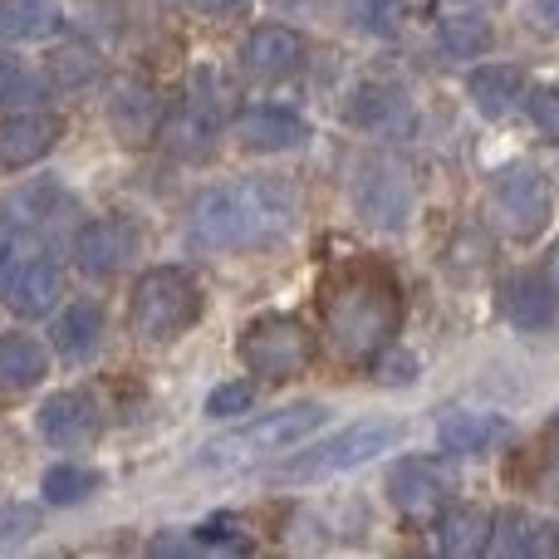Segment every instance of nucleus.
Here are the masks:
<instances>
[{
	"label": "nucleus",
	"mask_w": 559,
	"mask_h": 559,
	"mask_svg": "<svg viewBox=\"0 0 559 559\" xmlns=\"http://www.w3.org/2000/svg\"><path fill=\"white\" fill-rule=\"evenodd\" d=\"M324 329L338 364L368 368L403 329V289L383 261H348L324 285Z\"/></svg>",
	"instance_id": "f257e3e1"
},
{
	"label": "nucleus",
	"mask_w": 559,
	"mask_h": 559,
	"mask_svg": "<svg viewBox=\"0 0 559 559\" xmlns=\"http://www.w3.org/2000/svg\"><path fill=\"white\" fill-rule=\"evenodd\" d=\"M295 226V192L275 177H236L192 202L187 231L202 251H246L265 246Z\"/></svg>",
	"instance_id": "f03ea898"
},
{
	"label": "nucleus",
	"mask_w": 559,
	"mask_h": 559,
	"mask_svg": "<svg viewBox=\"0 0 559 559\" xmlns=\"http://www.w3.org/2000/svg\"><path fill=\"white\" fill-rule=\"evenodd\" d=\"M324 417L329 413L319 403L280 407V413H265V417H255V423L206 442L202 452H197V466H202V472H241V466L265 462V456L289 452V447H299L305 437H314L319 427H324Z\"/></svg>",
	"instance_id": "7ed1b4c3"
},
{
	"label": "nucleus",
	"mask_w": 559,
	"mask_h": 559,
	"mask_svg": "<svg viewBox=\"0 0 559 559\" xmlns=\"http://www.w3.org/2000/svg\"><path fill=\"white\" fill-rule=\"evenodd\" d=\"M202 319V285L182 271V265H153L138 275L133 299H128V324L147 344H167V338L187 334Z\"/></svg>",
	"instance_id": "20e7f679"
},
{
	"label": "nucleus",
	"mask_w": 559,
	"mask_h": 559,
	"mask_svg": "<svg viewBox=\"0 0 559 559\" xmlns=\"http://www.w3.org/2000/svg\"><path fill=\"white\" fill-rule=\"evenodd\" d=\"M397 442H403V423H393V417H364V423H348L344 432H334L329 442L299 452L295 462L285 466V476L289 481H329V476L358 472V466H368L373 456L393 452Z\"/></svg>",
	"instance_id": "39448f33"
},
{
	"label": "nucleus",
	"mask_w": 559,
	"mask_h": 559,
	"mask_svg": "<svg viewBox=\"0 0 559 559\" xmlns=\"http://www.w3.org/2000/svg\"><path fill=\"white\" fill-rule=\"evenodd\" d=\"M241 364L261 378H299L314 358V334L295 314H261L241 329Z\"/></svg>",
	"instance_id": "423d86ee"
},
{
	"label": "nucleus",
	"mask_w": 559,
	"mask_h": 559,
	"mask_svg": "<svg viewBox=\"0 0 559 559\" xmlns=\"http://www.w3.org/2000/svg\"><path fill=\"white\" fill-rule=\"evenodd\" d=\"M491 222L511 241H535L550 226V182L535 167H511L491 187Z\"/></svg>",
	"instance_id": "0eeeda50"
},
{
	"label": "nucleus",
	"mask_w": 559,
	"mask_h": 559,
	"mask_svg": "<svg viewBox=\"0 0 559 559\" xmlns=\"http://www.w3.org/2000/svg\"><path fill=\"white\" fill-rule=\"evenodd\" d=\"M354 206L364 222L403 231L413 216V177L393 157H364L354 173Z\"/></svg>",
	"instance_id": "6e6552de"
},
{
	"label": "nucleus",
	"mask_w": 559,
	"mask_h": 559,
	"mask_svg": "<svg viewBox=\"0 0 559 559\" xmlns=\"http://www.w3.org/2000/svg\"><path fill=\"white\" fill-rule=\"evenodd\" d=\"M138 246H143V236L128 216H98L74 236V265L94 280H108L133 261Z\"/></svg>",
	"instance_id": "1a4fd4ad"
},
{
	"label": "nucleus",
	"mask_w": 559,
	"mask_h": 559,
	"mask_svg": "<svg viewBox=\"0 0 559 559\" xmlns=\"http://www.w3.org/2000/svg\"><path fill=\"white\" fill-rule=\"evenodd\" d=\"M35 427L39 437H45L55 452H79V447H88L98 437V403L88 393H79V388H69V393H55L39 403L35 413Z\"/></svg>",
	"instance_id": "9d476101"
},
{
	"label": "nucleus",
	"mask_w": 559,
	"mask_h": 559,
	"mask_svg": "<svg viewBox=\"0 0 559 559\" xmlns=\"http://www.w3.org/2000/svg\"><path fill=\"white\" fill-rule=\"evenodd\" d=\"M0 295H5V305L15 309L20 319H39L59 305V295H64V271H59L45 251H35V255L10 265L5 280H0Z\"/></svg>",
	"instance_id": "9b49d317"
},
{
	"label": "nucleus",
	"mask_w": 559,
	"mask_h": 559,
	"mask_svg": "<svg viewBox=\"0 0 559 559\" xmlns=\"http://www.w3.org/2000/svg\"><path fill=\"white\" fill-rule=\"evenodd\" d=\"M108 128L118 133V143H147L163 128V108L157 94L133 74H118L108 84Z\"/></svg>",
	"instance_id": "f8f14e48"
},
{
	"label": "nucleus",
	"mask_w": 559,
	"mask_h": 559,
	"mask_svg": "<svg viewBox=\"0 0 559 559\" xmlns=\"http://www.w3.org/2000/svg\"><path fill=\"white\" fill-rule=\"evenodd\" d=\"M299 64H305V39L285 25L251 29L241 45V69L255 79V84H280V79H289Z\"/></svg>",
	"instance_id": "ddd939ff"
},
{
	"label": "nucleus",
	"mask_w": 559,
	"mask_h": 559,
	"mask_svg": "<svg viewBox=\"0 0 559 559\" xmlns=\"http://www.w3.org/2000/svg\"><path fill=\"white\" fill-rule=\"evenodd\" d=\"M388 496H393V506L407 521H427V515H437V506H442V496H447L442 466L427 462V456H407V462H397L393 476H388Z\"/></svg>",
	"instance_id": "4468645a"
},
{
	"label": "nucleus",
	"mask_w": 559,
	"mask_h": 559,
	"mask_svg": "<svg viewBox=\"0 0 559 559\" xmlns=\"http://www.w3.org/2000/svg\"><path fill=\"white\" fill-rule=\"evenodd\" d=\"M59 118L55 114H35V108H20V114H10L5 123H0V163L5 167H29L39 163V157L55 153L59 143Z\"/></svg>",
	"instance_id": "2eb2a0df"
},
{
	"label": "nucleus",
	"mask_w": 559,
	"mask_h": 559,
	"mask_svg": "<svg viewBox=\"0 0 559 559\" xmlns=\"http://www.w3.org/2000/svg\"><path fill=\"white\" fill-rule=\"evenodd\" d=\"M236 143L251 147V153H289L309 138L305 118L289 114V108H275V104H261V108H246L241 118L231 123Z\"/></svg>",
	"instance_id": "dca6fc26"
},
{
	"label": "nucleus",
	"mask_w": 559,
	"mask_h": 559,
	"mask_svg": "<svg viewBox=\"0 0 559 559\" xmlns=\"http://www.w3.org/2000/svg\"><path fill=\"white\" fill-rule=\"evenodd\" d=\"M64 212H74V197L59 192L55 182H25L15 197H5V222L20 226V231H45V226H59Z\"/></svg>",
	"instance_id": "f3484780"
},
{
	"label": "nucleus",
	"mask_w": 559,
	"mask_h": 559,
	"mask_svg": "<svg viewBox=\"0 0 559 559\" xmlns=\"http://www.w3.org/2000/svg\"><path fill=\"white\" fill-rule=\"evenodd\" d=\"M501 314L511 319L515 329H545L555 319V295H550V280L521 271V275H506L501 280Z\"/></svg>",
	"instance_id": "a211bd4d"
},
{
	"label": "nucleus",
	"mask_w": 559,
	"mask_h": 559,
	"mask_svg": "<svg viewBox=\"0 0 559 559\" xmlns=\"http://www.w3.org/2000/svg\"><path fill=\"white\" fill-rule=\"evenodd\" d=\"M157 133H163V147L173 157H182V163H202L216 143V114H206L202 104H182L177 114L163 118Z\"/></svg>",
	"instance_id": "6ab92c4d"
},
{
	"label": "nucleus",
	"mask_w": 559,
	"mask_h": 559,
	"mask_svg": "<svg viewBox=\"0 0 559 559\" xmlns=\"http://www.w3.org/2000/svg\"><path fill=\"white\" fill-rule=\"evenodd\" d=\"M55 344H59V354L74 358V364L94 358L98 344H104V305H98V299H79V305H69L64 314L55 319Z\"/></svg>",
	"instance_id": "aec40b11"
},
{
	"label": "nucleus",
	"mask_w": 559,
	"mask_h": 559,
	"mask_svg": "<svg viewBox=\"0 0 559 559\" xmlns=\"http://www.w3.org/2000/svg\"><path fill=\"white\" fill-rule=\"evenodd\" d=\"M45 373H49L45 344H35L29 334L0 338V388H5V393H29V388L45 383Z\"/></svg>",
	"instance_id": "412c9836"
},
{
	"label": "nucleus",
	"mask_w": 559,
	"mask_h": 559,
	"mask_svg": "<svg viewBox=\"0 0 559 559\" xmlns=\"http://www.w3.org/2000/svg\"><path fill=\"white\" fill-rule=\"evenodd\" d=\"M501 437H506V417H496V413H452L437 427V442L452 456H476L486 447H496Z\"/></svg>",
	"instance_id": "4be33fe9"
},
{
	"label": "nucleus",
	"mask_w": 559,
	"mask_h": 559,
	"mask_svg": "<svg viewBox=\"0 0 559 559\" xmlns=\"http://www.w3.org/2000/svg\"><path fill=\"white\" fill-rule=\"evenodd\" d=\"M466 88H472L476 108H481L486 118H506L525 98V79H521V69H515V64H481V69H472Z\"/></svg>",
	"instance_id": "5701e85b"
},
{
	"label": "nucleus",
	"mask_w": 559,
	"mask_h": 559,
	"mask_svg": "<svg viewBox=\"0 0 559 559\" xmlns=\"http://www.w3.org/2000/svg\"><path fill=\"white\" fill-rule=\"evenodd\" d=\"M59 0H0V39L5 45H29V39L55 35Z\"/></svg>",
	"instance_id": "b1692460"
},
{
	"label": "nucleus",
	"mask_w": 559,
	"mask_h": 559,
	"mask_svg": "<svg viewBox=\"0 0 559 559\" xmlns=\"http://www.w3.org/2000/svg\"><path fill=\"white\" fill-rule=\"evenodd\" d=\"M486 535H491V515L476 511V506H456V511H447L442 525H437V540H442L447 559H481Z\"/></svg>",
	"instance_id": "393cba45"
},
{
	"label": "nucleus",
	"mask_w": 559,
	"mask_h": 559,
	"mask_svg": "<svg viewBox=\"0 0 559 559\" xmlns=\"http://www.w3.org/2000/svg\"><path fill=\"white\" fill-rule=\"evenodd\" d=\"M486 559H540V531L531 525V515L501 511L486 535Z\"/></svg>",
	"instance_id": "a878e982"
},
{
	"label": "nucleus",
	"mask_w": 559,
	"mask_h": 559,
	"mask_svg": "<svg viewBox=\"0 0 559 559\" xmlns=\"http://www.w3.org/2000/svg\"><path fill=\"white\" fill-rule=\"evenodd\" d=\"M39 491H45V501H49V506H79V501H88V496L98 491V476L88 472V466H69V462H59V466H49V472H45Z\"/></svg>",
	"instance_id": "bb28decb"
},
{
	"label": "nucleus",
	"mask_w": 559,
	"mask_h": 559,
	"mask_svg": "<svg viewBox=\"0 0 559 559\" xmlns=\"http://www.w3.org/2000/svg\"><path fill=\"white\" fill-rule=\"evenodd\" d=\"M442 45H447V55H456V59L486 55V49H491V20L472 15V10H462V15L442 20Z\"/></svg>",
	"instance_id": "cd10ccee"
},
{
	"label": "nucleus",
	"mask_w": 559,
	"mask_h": 559,
	"mask_svg": "<svg viewBox=\"0 0 559 559\" xmlns=\"http://www.w3.org/2000/svg\"><path fill=\"white\" fill-rule=\"evenodd\" d=\"M45 98V84H39L35 74H29L25 64H15V59H0V108H29Z\"/></svg>",
	"instance_id": "c85d7f7f"
},
{
	"label": "nucleus",
	"mask_w": 559,
	"mask_h": 559,
	"mask_svg": "<svg viewBox=\"0 0 559 559\" xmlns=\"http://www.w3.org/2000/svg\"><path fill=\"white\" fill-rule=\"evenodd\" d=\"M94 74H98V55L84 45H64V49H55V59H49V79H55L59 88H79Z\"/></svg>",
	"instance_id": "c756f323"
},
{
	"label": "nucleus",
	"mask_w": 559,
	"mask_h": 559,
	"mask_svg": "<svg viewBox=\"0 0 559 559\" xmlns=\"http://www.w3.org/2000/svg\"><path fill=\"white\" fill-rule=\"evenodd\" d=\"M393 108H397L393 88L368 84V88H358L354 104H348V123H354V128H383V118L393 114Z\"/></svg>",
	"instance_id": "7c9ffc66"
},
{
	"label": "nucleus",
	"mask_w": 559,
	"mask_h": 559,
	"mask_svg": "<svg viewBox=\"0 0 559 559\" xmlns=\"http://www.w3.org/2000/svg\"><path fill=\"white\" fill-rule=\"evenodd\" d=\"M255 407V383L251 378H236V383H222L206 393V417H241Z\"/></svg>",
	"instance_id": "2f4dec72"
},
{
	"label": "nucleus",
	"mask_w": 559,
	"mask_h": 559,
	"mask_svg": "<svg viewBox=\"0 0 559 559\" xmlns=\"http://www.w3.org/2000/svg\"><path fill=\"white\" fill-rule=\"evenodd\" d=\"M354 15L368 35H397L403 20V0H354Z\"/></svg>",
	"instance_id": "473e14b6"
},
{
	"label": "nucleus",
	"mask_w": 559,
	"mask_h": 559,
	"mask_svg": "<svg viewBox=\"0 0 559 559\" xmlns=\"http://www.w3.org/2000/svg\"><path fill=\"white\" fill-rule=\"evenodd\" d=\"M35 251H39L35 231H20V226L0 222V280H5L10 265H15V261H25V255H35Z\"/></svg>",
	"instance_id": "72a5a7b5"
},
{
	"label": "nucleus",
	"mask_w": 559,
	"mask_h": 559,
	"mask_svg": "<svg viewBox=\"0 0 559 559\" xmlns=\"http://www.w3.org/2000/svg\"><path fill=\"white\" fill-rule=\"evenodd\" d=\"M35 531H39L35 506H5V511H0V545L25 540V535H35Z\"/></svg>",
	"instance_id": "f704fd0d"
},
{
	"label": "nucleus",
	"mask_w": 559,
	"mask_h": 559,
	"mask_svg": "<svg viewBox=\"0 0 559 559\" xmlns=\"http://www.w3.org/2000/svg\"><path fill=\"white\" fill-rule=\"evenodd\" d=\"M531 118L545 138H559V88H535L531 94Z\"/></svg>",
	"instance_id": "c9c22d12"
},
{
	"label": "nucleus",
	"mask_w": 559,
	"mask_h": 559,
	"mask_svg": "<svg viewBox=\"0 0 559 559\" xmlns=\"http://www.w3.org/2000/svg\"><path fill=\"white\" fill-rule=\"evenodd\" d=\"M378 378H388V383H407V378H413V358H388V348L383 354H378Z\"/></svg>",
	"instance_id": "e433bc0d"
},
{
	"label": "nucleus",
	"mask_w": 559,
	"mask_h": 559,
	"mask_svg": "<svg viewBox=\"0 0 559 559\" xmlns=\"http://www.w3.org/2000/svg\"><path fill=\"white\" fill-rule=\"evenodd\" d=\"M535 491H540V501L559 506V456H555V462H545V472H540V481H535Z\"/></svg>",
	"instance_id": "4c0bfd02"
},
{
	"label": "nucleus",
	"mask_w": 559,
	"mask_h": 559,
	"mask_svg": "<svg viewBox=\"0 0 559 559\" xmlns=\"http://www.w3.org/2000/svg\"><path fill=\"white\" fill-rule=\"evenodd\" d=\"M153 559H192V545H182V540H157Z\"/></svg>",
	"instance_id": "58836bf2"
},
{
	"label": "nucleus",
	"mask_w": 559,
	"mask_h": 559,
	"mask_svg": "<svg viewBox=\"0 0 559 559\" xmlns=\"http://www.w3.org/2000/svg\"><path fill=\"white\" fill-rule=\"evenodd\" d=\"M246 0H197V10H206V15H231V10H241Z\"/></svg>",
	"instance_id": "ea45409f"
},
{
	"label": "nucleus",
	"mask_w": 559,
	"mask_h": 559,
	"mask_svg": "<svg viewBox=\"0 0 559 559\" xmlns=\"http://www.w3.org/2000/svg\"><path fill=\"white\" fill-rule=\"evenodd\" d=\"M540 15L550 29H559V0H540Z\"/></svg>",
	"instance_id": "a19ab883"
},
{
	"label": "nucleus",
	"mask_w": 559,
	"mask_h": 559,
	"mask_svg": "<svg viewBox=\"0 0 559 559\" xmlns=\"http://www.w3.org/2000/svg\"><path fill=\"white\" fill-rule=\"evenodd\" d=\"M545 280L559 289V241H555V251H550V261H545Z\"/></svg>",
	"instance_id": "79ce46f5"
},
{
	"label": "nucleus",
	"mask_w": 559,
	"mask_h": 559,
	"mask_svg": "<svg viewBox=\"0 0 559 559\" xmlns=\"http://www.w3.org/2000/svg\"><path fill=\"white\" fill-rule=\"evenodd\" d=\"M275 5H285V10H295V5H309V0H275Z\"/></svg>",
	"instance_id": "37998d69"
},
{
	"label": "nucleus",
	"mask_w": 559,
	"mask_h": 559,
	"mask_svg": "<svg viewBox=\"0 0 559 559\" xmlns=\"http://www.w3.org/2000/svg\"><path fill=\"white\" fill-rule=\"evenodd\" d=\"M462 5H501V0H462Z\"/></svg>",
	"instance_id": "c03bdc74"
},
{
	"label": "nucleus",
	"mask_w": 559,
	"mask_h": 559,
	"mask_svg": "<svg viewBox=\"0 0 559 559\" xmlns=\"http://www.w3.org/2000/svg\"><path fill=\"white\" fill-rule=\"evenodd\" d=\"M403 559H427V555H403Z\"/></svg>",
	"instance_id": "a18cd8bd"
}]
</instances>
